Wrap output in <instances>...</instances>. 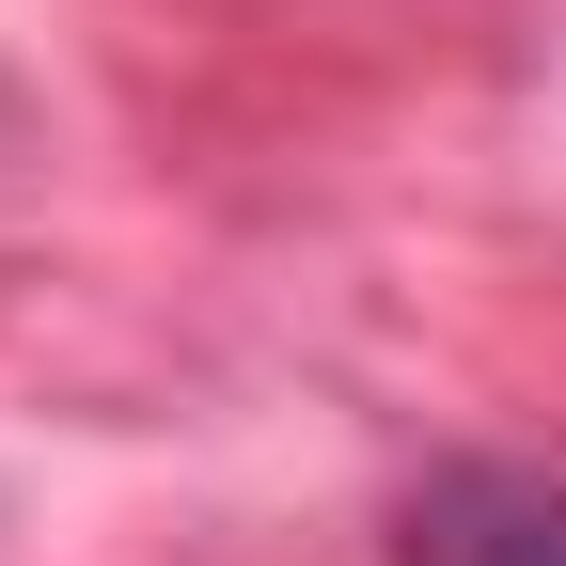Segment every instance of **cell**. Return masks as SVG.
Listing matches in <instances>:
<instances>
[{
	"instance_id": "6da1fadb",
	"label": "cell",
	"mask_w": 566,
	"mask_h": 566,
	"mask_svg": "<svg viewBox=\"0 0 566 566\" xmlns=\"http://www.w3.org/2000/svg\"><path fill=\"white\" fill-rule=\"evenodd\" d=\"M394 566H566V472H535V457H441L394 504Z\"/></svg>"
}]
</instances>
